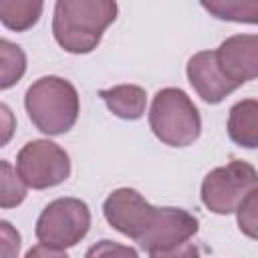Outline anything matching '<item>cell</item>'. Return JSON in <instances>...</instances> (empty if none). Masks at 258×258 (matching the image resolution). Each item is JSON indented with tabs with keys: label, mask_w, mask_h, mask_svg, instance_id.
Listing matches in <instances>:
<instances>
[{
	"label": "cell",
	"mask_w": 258,
	"mask_h": 258,
	"mask_svg": "<svg viewBox=\"0 0 258 258\" xmlns=\"http://www.w3.org/2000/svg\"><path fill=\"white\" fill-rule=\"evenodd\" d=\"M103 216L111 228L133 240L141 250H169L189 242L200 222L183 208L151 206L139 191L119 187L103 202Z\"/></svg>",
	"instance_id": "1"
},
{
	"label": "cell",
	"mask_w": 258,
	"mask_h": 258,
	"mask_svg": "<svg viewBox=\"0 0 258 258\" xmlns=\"http://www.w3.org/2000/svg\"><path fill=\"white\" fill-rule=\"evenodd\" d=\"M117 12L113 0H58L52 14L54 40L71 54H89L99 46Z\"/></svg>",
	"instance_id": "2"
},
{
	"label": "cell",
	"mask_w": 258,
	"mask_h": 258,
	"mask_svg": "<svg viewBox=\"0 0 258 258\" xmlns=\"http://www.w3.org/2000/svg\"><path fill=\"white\" fill-rule=\"evenodd\" d=\"M24 109L40 133L62 135L79 119V93L62 77H40L26 89Z\"/></svg>",
	"instance_id": "3"
},
{
	"label": "cell",
	"mask_w": 258,
	"mask_h": 258,
	"mask_svg": "<svg viewBox=\"0 0 258 258\" xmlns=\"http://www.w3.org/2000/svg\"><path fill=\"white\" fill-rule=\"evenodd\" d=\"M153 135L169 147H187L202 133V117L185 91L165 87L155 93L149 107Z\"/></svg>",
	"instance_id": "4"
},
{
	"label": "cell",
	"mask_w": 258,
	"mask_h": 258,
	"mask_svg": "<svg viewBox=\"0 0 258 258\" xmlns=\"http://www.w3.org/2000/svg\"><path fill=\"white\" fill-rule=\"evenodd\" d=\"M258 187V171L252 163L232 159L222 167H214L206 173L200 198L202 204L218 216H228L238 210L244 198Z\"/></svg>",
	"instance_id": "5"
},
{
	"label": "cell",
	"mask_w": 258,
	"mask_h": 258,
	"mask_svg": "<svg viewBox=\"0 0 258 258\" xmlns=\"http://www.w3.org/2000/svg\"><path fill=\"white\" fill-rule=\"evenodd\" d=\"M91 228V210L79 198H56L38 216L34 234L40 244L67 250L77 246Z\"/></svg>",
	"instance_id": "6"
},
{
	"label": "cell",
	"mask_w": 258,
	"mask_h": 258,
	"mask_svg": "<svg viewBox=\"0 0 258 258\" xmlns=\"http://www.w3.org/2000/svg\"><path fill=\"white\" fill-rule=\"evenodd\" d=\"M16 171L26 187L48 189L67 181L71 175V159L58 143L48 139H32L18 151Z\"/></svg>",
	"instance_id": "7"
},
{
	"label": "cell",
	"mask_w": 258,
	"mask_h": 258,
	"mask_svg": "<svg viewBox=\"0 0 258 258\" xmlns=\"http://www.w3.org/2000/svg\"><path fill=\"white\" fill-rule=\"evenodd\" d=\"M216 60L222 73L238 87L258 79V34L228 36L216 48Z\"/></svg>",
	"instance_id": "8"
},
{
	"label": "cell",
	"mask_w": 258,
	"mask_h": 258,
	"mask_svg": "<svg viewBox=\"0 0 258 258\" xmlns=\"http://www.w3.org/2000/svg\"><path fill=\"white\" fill-rule=\"evenodd\" d=\"M185 73H187V81L194 87V91L198 93V97H202V101H206L210 105L222 103L228 95H232L238 89V85L232 83L218 67L216 50L196 52L187 60Z\"/></svg>",
	"instance_id": "9"
},
{
	"label": "cell",
	"mask_w": 258,
	"mask_h": 258,
	"mask_svg": "<svg viewBox=\"0 0 258 258\" xmlns=\"http://www.w3.org/2000/svg\"><path fill=\"white\" fill-rule=\"evenodd\" d=\"M99 97L103 99L107 109L123 121H137L145 113L147 95L139 85H115L109 89H101Z\"/></svg>",
	"instance_id": "10"
},
{
	"label": "cell",
	"mask_w": 258,
	"mask_h": 258,
	"mask_svg": "<svg viewBox=\"0 0 258 258\" xmlns=\"http://www.w3.org/2000/svg\"><path fill=\"white\" fill-rule=\"evenodd\" d=\"M228 135L244 149H258V99L238 101L230 109Z\"/></svg>",
	"instance_id": "11"
},
{
	"label": "cell",
	"mask_w": 258,
	"mask_h": 258,
	"mask_svg": "<svg viewBox=\"0 0 258 258\" xmlns=\"http://www.w3.org/2000/svg\"><path fill=\"white\" fill-rule=\"evenodd\" d=\"M42 10L40 0H0V22L8 30L26 32L38 22Z\"/></svg>",
	"instance_id": "12"
},
{
	"label": "cell",
	"mask_w": 258,
	"mask_h": 258,
	"mask_svg": "<svg viewBox=\"0 0 258 258\" xmlns=\"http://www.w3.org/2000/svg\"><path fill=\"white\" fill-rule=\"evenodd\" d=\"M202 8L218 20L258 24V0H210Z\"/></svg>",
	"instance_id": "13"
},
{
	"label": "cell",
	"mask_w": 258,
	"mask_h": 258,
	"mask_svg": "<svg viewBox=\"0 0 258 258\" xmlns=\"http://www.w3.org/2000/svg\"><path fill=\"white\" fill-rule=\"evenodd\" d=\"M0 62H2V67H0V89L6 91L22 79V75L26 71V54L18 44L2 38L0 40Z\"/></svg>",
	"instance_id": "14"
},
{
	"label": "cell",
	"mask_w": 258,
	"mask_h": 258,
	"mask_svg": "<svg viewBox=\"0 0 258 258\" xmlns=\"http://www.w3.org/2000/svg\"><path fill=\"white\" fill-rule=\"evenodd\" d=\"M0 171H2V185H0V206L4 210L14 208L18 204L24 202L26 198V183L20 179L18 171L12 169V165L2 159L0 163Z\"/></svg>",
	"instance_id": "15"
},
{
	"label": "cell",
	"mask_w": 258,
	"mask_h": 258,
	"mask_svg": "<svg viewBox=\"0 0 258 258\" xmlns=\"http://www.w3.org/2000/svg\"><path fill=\"white\" fill-rule=\"evenodd\" d=\"M238 228L244 236L258 240V187L252 189L236 210Z\"/></svg>",
	"instance_id": "16"
},
{
	"label": "cell",
	"mask_w": 258,
	"mask_h": 258,
	"mask_svg": "<svg viewBox=\"0 0 258 258\" xmlns=\"http://www.w3.org/2000/svg\"><path fill=\"white\" fill-rule=\"evenodd\" d=\"M85 258H139V256H137V250L131 246H125L113 240H101L87 250Z\"/></svg>",
	"instance_id": "17"
},
{
	"label": "cell",
	"mask_w": 258,
	"mask_h": 258,
	"mask_svg": "<svg viewBox=\"0 0 258 258\" xmlns=\"http://www.w3.org/2000/svg\"><path fill=\"white\" fill-rule=\"evenodd\" d=\"M2 258H16L20 250V234L10 226V222L2 220Z\"/></svg>",
	"instance_id": "18"
},
{
	"label": "cell",
	"mask_w": 258,
	"mask_h": 258,
	"mask_svg": "<svg viewBox=\"0 0 258 258\" xmlns=\"http://www.w3.org/2000/svg\"><path fill=\"white\" fill-rule=\"evenodd\" d=\"M149 258H200V252L191 242H185V244H179L169 250L149 252Z\"/></svg>",
	"instance_id": "19"
},
{
	"label": "cell",
	"mask_w": 258,
	"mask_h": 258,
	"mask_svg": "<svg viewBox=\"0 0 258 258\" xmlns=\"http://www.w3.org/2000/svg\"><path fill=\"white\" fill-rule=\"evenodd\" d=\"M24 258H69L64 250H56V248H50V246H44V244H38V246H32Z\"/></svg>",
	"instance_id": "20"
},
{
	"label": "cell",
	"mask_w": 258,
	"mask_h": 258,
	"mask_svg": "<svg viewBox=\"0 0 258 258\" xmlns=\"http://www.w3.org/2000/svg\"><path fill=\"white\" fill-rule=\"evenodd\" d=\"M0 111H2V119H4V135H2V145H6L8 143V139H10V133H12V113H10V109L6 107V105H2L0 107Z\"/></svg>",
	"instance_id": "21"
}]
</instances>
